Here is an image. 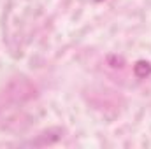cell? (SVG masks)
Instances as JSON below:
<instances>
[{
    "label": "cell",
    "mask_w": 151,
    "mask_h": 149,
    "mask_svg": "<svg viewBox=\"0 0 151 149\" xmlns=\"http://www.w3.org/2000/svg\"><path fill=\"white\" fill-rule=\"evenodd\" d=\"M135 75L137 77H146V75L151 72V67L148 62H137V65H135Z\"/></svg>",
    "instance_id": "cell-1"
}]
</instances>
